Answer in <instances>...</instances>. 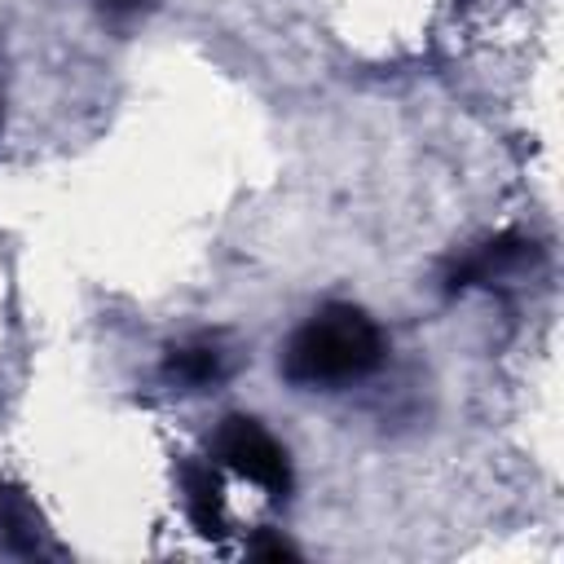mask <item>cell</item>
<instances>
[{"mask_svg": "<svg viewBox=\"0 0 564 564\" xmlns=\"http://www.w3.org/2000/svg\"><path fill=\"white\" fill-rule=\"evenodd\" d=\"M185 507L198 524V533H220V485L212 467H185Z\"/></svg>", "mask_w": 564, "mask_h": 564, "instance_id": "obj_4", "label": "cell"}, {"mask_svg": "<svg viewBox=\"0 0 564 564\" xmlns=\"http://www.w3.org/2000/svg\"><path fill=\"white\" fill-rule=\"evenodd\" d=\"M212 449H216V458H220L229 471L247 476V480H251V485H260L264 494L282 498V494L291 489L286 454H282V445H278V441H273L256 419H242V414L225 419V423L216 427Z\"/></svg>", "mask_w": 564, "mask_h": 564, "instance_id": "obj_2", "label": "cell"}, {"mask_svg": "<svg viewBox=\"0 0 564 564\" xmlns=\"http://www.w3.org/2000/svg\"><path fill=\"white\" fill-rule=\"evenodd\" d=\"M167 375L176 383H189V388H203L212 379L225 375V352L216 339H189V344H176L167 352Z\"/></svg>", "mask_w": 564, "mask_h": 564, "instance_id": "obj_3", "label": "cell"}, {"mask_svg": "<svg viewBox=\"0 0 564 564\" xmlns=\"http://www.w3.org/2000/svg\"><path fill=\"white\" fill-rule=\"evenodd\" d=\"M379 357V326L352 304H326L286 339L282 375L300 388H339L370 375Z\"/></svg>", "mask_w": 564, "mask_h": 564, "instance_id": "obj_1", "label": "cell"}]
</instances>
